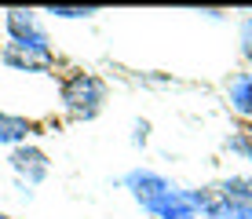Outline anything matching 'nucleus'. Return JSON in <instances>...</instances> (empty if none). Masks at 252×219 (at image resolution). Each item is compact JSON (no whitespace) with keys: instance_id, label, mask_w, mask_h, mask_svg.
<instances>
[{"instance_id":"nucleus-10","label":"nucleus","mask_w":252,"mask_h":219,"mask_svg":"<svg viewBox=\"0 0 252 219\" xmlns=\"http://www.w3.org/2000/svg\"><path fill=\"white\" fill-rule=\"evenodd\" d=\"M4 59L7 66H15V69H26V73H44V69H51V66H44V63H37V59H26V55H19L15 48H4Z\"/></svg>"},{"instance_id":"nucleus-6","label":"nucleus","mask_w":252,"mask_h":219,"mask_svg":"<svg viewBox=\"0 0 252 219\" xmlns=\"http://www.w3.org/2000/svg\"><path fill=\"white\" fill-rule=\"evenodd\" d=\"M30 135H33V125L26 117H15V113H4L0 110V146H22V143H30Z\"/></svg>"},{"instance_id":"nucleus-1","label":"nucleus","mask_w":252,"mask_h":219,"mask_svg":"<svg viewBox=\"0 0 252 219\" xmlns=\"http://www.w3.org/2000/svg\"><path fill=\"white\" fill-rule=\"evenodd\" d=\"M110 88L99 73H88V69H73V73L63 81L59 88V99H63V110L73 121H95L106 106Z\"/></svg>"},{"instance_id":"nucleus-9","label":"nucleus","mask_w":252,"mask_h":219,"mask_svg":"<svg viewBox=\"0 0 252 219\" xmlns=\"http://www.w3.org/2000/svg\"><path fill=\"white\" fill-rule=\"evenodd\" d=\"M216 194H223L227 201H238V205H252V175H230L216 187Z\"/></svg>"},{"instance_id":"nucleus-14","label":"nucleus","mask_w":252,"mask_h":219,"mask_svg":"<svg viewBox=\"0 0 252 219\" xmlns=\"http://www.w3.org/2000/svg\"><path fill=\"white\" fill-rule=\"evenodd\" d=\"M146 139H150V121L139 117L132 125V146H146Z\"/></svg>"},{"instance_id":"nucleus-11","label":"nucleus","mask_w":252,"mask_h":219,"mask_svg":"<svg viewBox=\"0 0 252 219\" xmlns=\"http://www.w3.org/2000/svg\"><path fill=\"white\" fill-rule=\"evenodd\" d=\"M48 15H55V19H92V15H99V7H73V4H51Z\"/></svg>"},{"instance_id":"nucleus-7","label":"nucleus","mask_w":252,"mask_h":219,"mask_svg":"<svg viewBox=\"0 0 252 219\" xmlns=\"http://www.w3.org/2000/svg\"><path fill=\"white\" fill-rule=\"evenodd\" d=\"M227 99H230V110H234V113L252 117V73H234V77H230Z\"/></svg>"},{"instance_id":"nucleus-5","label":"nucleus","mask_w":252,"mask_h":219,"mask_svg":"<svg viewBox=\"0 0 252 219\" xmlns=\"http://www.w3.org/2000/svg\"><path fill=\"white\" fill-rule=\"evenodd\" d=\"M125 187L132 190V197L139 201V205H150V201H158L161 194H168L176 183H172L168 175L154 172V168H132L125 175Z\"/></svg>"},{"instance_id":"nucleus-15","label":"nucleus","mask_w":252,"mask_h":219,"mask_svg":"<svg viewBox=\"0 0 252 219\" xmlns=\"http://www.w3.org/2000/svg\"><path fill=\"white\" fill-rule=\"evenodd\" d=\"M0 219H11V216H4V212H0Z\"/></svg>"},{"instance_id":"nucleus-13","label":"nucleus","mask_w":252,"mask_h":219,"mask_svg":"<svg viewBox=\"0 0 252 219\" xmlns=\"http://www.w3.org/2000/svg\"><path fill=\"white\" fill-rule=\"evenodd\" d=\"M238 40H241V55L252 63V11L241 19V26H238Z\"/></svg>"},{"instance_id":"nucleus-4","label":"nucleus","mask_w":252,"mask_h":219,"mask_svg":"<svg viewBox=\"0 0 252 219\" xmlns=\"http://www.w3.org/2000/svg\"><path fill=\"white\" fill-rule=\"evenodd\" d=\"M7 164H11V172L19 175L22 194H26V187H37V183H44V179H48V172H51V157L40 150L37 143H22V146H15V150L7 154Z\"/></svg>"},{"instance_id":"nucleus-8","label":"nucleus","mask_w":252,"mask_h":219,"mask_svg":"<svg viewBox=\"0 0 252 219\" xmlns=\"http://www.w3.org/2000/svg\"><path fill=\"white\" fill-rule=\"evenodd\" d=\"M201 219H252V205H238V201H227L223 194L212 190V201H208Z\"/></svg>"},{"instance_id":"nucleus-2","label":"nucleus","mask_w":252,"mask_h":219,"mask_svg":"<svg viewBox=\"0 0 252 219\" xmlns=\"http://www.w3.org/2000/svg\"><path fill=\"white\" fill-rule=\"evenodd\" d=\"M4 26H7V37L11 44L7 48H15L19 55L26 59H37V63L51 66L55 63V48H51V37L44 33V26L33 11H22V7H11V11L4 15Z\"/></svg>"},{"instance_id":"nucleus-3","label":"nucleus","mask_w":252,"mask_h":219,"mask_svg":"<svg viewBox=\"0 0 252 219\" xmlns=\"http://www.w3.org/2000/svg\"><path fill=\"white\" fill-rule=\"evenodd\" d=\"M208 201H212V190H179V187H172L168 194H161L158 201L143 205V212L154 216V219H201Z\"/></svg>"},{"instance_id":"nucleus-12","label":"nucleus","mask_w":252,"mask_h":219,"mask_svg":"<svg viewBox=\"0 0 252 219\" xmlns=\"http://www.w3.org/2000/svg\"><path fill=\"white\" fill-rule=\"evenodd\" d=\"M227 150L245 157V161L252 164V131H238V135H227Z\"/></svg>"}]
</instances>
